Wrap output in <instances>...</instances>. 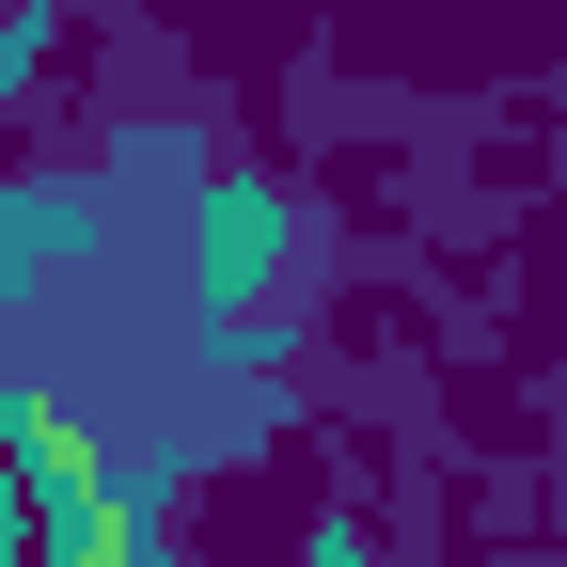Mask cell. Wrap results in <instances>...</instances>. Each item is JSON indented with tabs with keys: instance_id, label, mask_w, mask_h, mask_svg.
Wrapping results in <instances>:
<instances>
[{
	"instance_id": "obj_1",
	"label": "cell",
	"mask_w": 567,
	"mask_h": 567,
	"mask_svg": "<svg viewBox=\"0 0 567 567\" xmlns=\"http://www.w3.org/2000/svg\"><path fill=\"white\" fill-rule=\"evenodd\" d=\"M0 567H48V505H32L17 457H0Z\"/></svg>"
}]
</instances>
